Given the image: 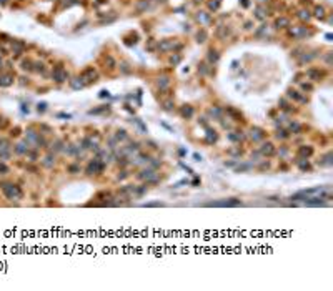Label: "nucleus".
I'll return each mask as SVG.
<instances>
[{"label":"nucleus","instance_id":"11","mask_svg":"<svg viewBox=\"0 0 333 291\" xmlns=\"http://www.w3.org/2000/svg\"><path fill=\"white\" fill-rule=\"evenodd\" d=\"M205 38V32H202V33H198V42H205L203 40Z\"/></svg>","mask_w":333,"mask_h":291},{"label":"nucleus","instance_id":"5","mask_svg":"<svg viewBox=\"0 0 333 291\" xmlns=\"http://www.w3.org/2000/svg\"><path fill=\"white\" fill-rule=\"evenodd\" d=\"M261 153H273V145L272 143H266V145H263V148H261Z\"/></svg>","mask_w":333,"mask_h":291},{"label":"nucleus","instance_id":"6","mask_svg":"<svg viewBox=\"0 0 333 291\" xmlns=\"http://www.w3.org/2000/svg\"><path fill=\"white\" fill-rule=\"evenodd\" d=\"M158 87H160V88H165V87H168V78H167V77H163V78H158Z\"/></svg>","mask_w":333,"mask_h":291},{"label":"nucleus","instance_id":"7","mask_svg":"<svg viewBox=\"0 0 333 291\" xmlns=\"http://www.w3.org/2000/svg\"><path fill=\"white\" fill-rule=\"evenodd\" d=\"M208 60H210V62H217V60H218V53L212 50V52H210V55H208Z\"/></svg>","mask_w":333,"mask_h":291},{"label":"nucleus","instance_id":"2","mask_svg":"<svg viewBox=\"0 0 333 291\" xmlns=\"http://www.w3.org/2000/svg\"><path fill=\"white\" fill-rule=\"evenodd\" d=\"M210 206H236V205H240V201L238 200H226V201H215V203H208Z\"/></svg>","mask_w":333,"mask_h":291},{"label":"nucleus","instance_id":"4","mask_svg":"<svg viewBox=\"0 0 333 291\" xmlns=\"http://www.w3.org/2000/svg\"><path fill=\"white\" fill-rule=\"evenodd\" d=\"M261 137H263V133H261V130H258V128H255V130H251V138H253V140H260Z\"/></svg>","mask_w":333,"mask_h":291},{"label":"nucleus","instance_id":"8","mask_svg":"<svg viewBox=\"0 0 333 291\" xmlns=\"http://www.w3.org/2000/svg\"><path fill=\"white\" fill-rule=\"evenodd\" d=\"M192 113H193V110H192V108H183V110H182V115H183V117H192Z\"/></svg>","mask_w":333,"mask_h":291},{"label":"nucleus","instance_id":"9","mask_svg":"<svg viewBox=\"0 0 333 291\" xmlns=\"http://www.w3.org/2000/svg\"><path fill=\"white\" fill-rule=\"evenodd\" d=\"M287 23H288V20H287V18H282V20H277V25H278V27H280V25H287Z\"/></svg>","mask_w":333,"mask_h":291},{"label":"nucleus","instance_id":"1","mask_svg":"<svg viewBox=\"0 0 333 291\" xmlns=\"http://www.w3.org/2000/svg\"><path fill=\"white\" fill-rule=\"evenodd\" d=\"M102 170H103V163H102V161H100L98 158H95L93 161H90V163H88L87 171L92 175V171H93V173H97V171H102Z\"/></svg>","mask_w":333,"mask_h":291},{"label":"nucleus","instance_id":"10","mask_svg":"<svg viewBox=\"0 0 333 291\" xmlns=\"http://www.w3.org/2000/svg\"><path fill=\"white\" fill-rule=\"evenodd\" d=\"M315 12H317V13H315L317 17H323V8H322V7H318V8H317Z\"/></svg>","mask_w":333,"mask_h":291},{"label":"nucleus","instance_id":"3","mask_svg":"<svg viewBox=\"0 0 333 291\" xmlns=\"http://www.w3.org/2000/svg\"><path fill=\"white\" fill-rule=\"evenodd\" d=\"M65 77H67V75H65V72L62 70V68H58V70L55 72V78H57V82H63V80H65Z\"/></svg>","mask_w":333,"mask_h":291},{"label":"nucleus","instance_id":"12","mask_svg":"<svg viewBox=\"0 0 333 291\" xmlns=\"http://www.w3.org/2000/svg\"><path fill=\"white\" fill-rule=\"evenodd\" d=\"M302 153L303 155H310V153H312V150H310V148H302Z\"/></svg>","mask_w":333,"mask_h":291}]
</instances>
